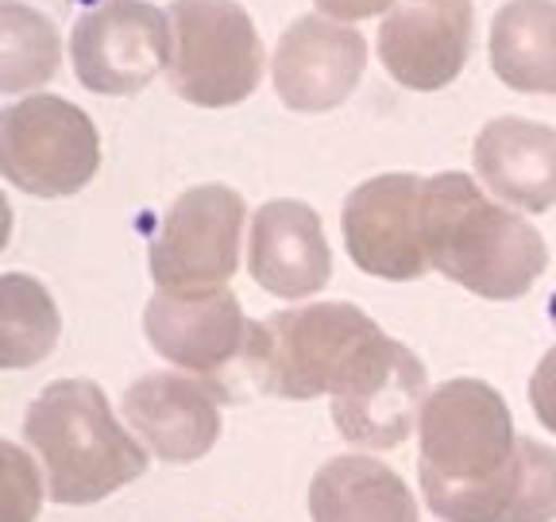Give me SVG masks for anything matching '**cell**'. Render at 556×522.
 Masks as SVG:
<instances>
[{"mask_svg":"<svg viewBox=\"0 0 556 522\" xmlns=\"http://www.w3.org/2000/svg\"><path fill=\"white\" fill-rule=\"evenodd\" d=\"M421 236L429 268L491 302L533 290L548 268L545 236L486 198L464 171H441L421 183Z\"/></svg>","mask_w":556,"mask_h":522,"instance_id":"7a4b0ae2","label":"cell"},{"mask_svg":"<svg viewBox=\"0 0 556 522\" xmlns=\"http://www.w3.org/2000/svg\"><path fill=\"white\" fill-rule=\"evenodd\" d=\"M248 271L275 298H309L329 287L332 252L317 209L294 198H278L255 209Z\"/></svg>","mask_w":556,"mask_h":522,"instance_id":"9a60e30c","label":"cell"},{"mask_svg":"<svg viewBox=\"0 0 556 522\" xmlns=\"http://www.w3.org/2000/svg\"><path fill=\"white\" fill-rule=\"evenodd\" d=\"M255 322H248L240 310V298L232 290L213 295H170L159 290L143 310V333L159 357L174 368L208 380L225 399H232L240 387L243 360L252 345Z\"/></svg>","mask_w":556,"mask_h":522,"instance_id":"ba28073f","label":"cell"},{"mask_svg":"<svg viewBox=\"0 0 556 522\" xmlns=\"http://www.w3.org/2000/svg\"><path fill=\"white\" fill-rule=\"evenodd\" d=\"M170 16L148 0H101L70 32V62L86 89L131 97L170 62Z\"/></svg>","mask_w":556,"mask_h":522,"instance_id":"9c48e42d","label":"cell"},{"mask_svg":"<svg viewBox=\"0 0 556 522\" xmlns=\"http://www.w3.org/2000/svg\"><path fill=\"white\" fill-rule=\"evenodd\" d=\"M62 66V35L24 0H0V94H31Z\"/></svg>","mask_w":556,"mask_h":522,"instance_id":"ffe728a7","label":"cell"},{"mask_svg":"<svg viewBox=\"0 0 556 522\" xmlns=\"http://www.w3.org/2000/svg\"><path fill=\"white\" fill-rule=\"evenodd\" d=\"M313 522H417L406 480L371 457H337L309 484Z\"/></svg>","mask_w":556,"mask_h":522,"instance_id":"e0dca14e","label":"cell"},{"mask_svg":"<svg viewBox=\"0 0 556 522\" xmlns=\"http://www.w3.org/2000/svg\"><path fill=\"white\" fill-rule=\"evenodd\" d=\"M101 171V132L81 104L27 94L0 109V178L31 198H70Z\"/></svg>","mask_w":556,"mask_h":522,"instance_id":"8992f818","label":"cell"},{"mask_svg":"<svg viewBox=\"0 0 556 522\" xmlns=\"http://www.w3.org/2000/svg\"><path fill=\"white\" fill-rule=\"evenodd\" d=\"M24 437L47 472L54 504L86 507L148 472V449L116 422L93 380H54L27 402Z\"/></svg>","mask_w":556,"mask_h":522,"instance_id":"3957f363","label":"cell"},{"mask_svg":"<svg viewBox=\"0 0 556 522\" xmlns=\"http://www.w3.org/2000/svg\"><path fill=\"white\" fill-rule=\"evenodd\" d=\"M476 174L491 194L526 213H545L556 201V128L521 116H498L476 136Z\"/></svg>","mask_w":556,"mask_h":522,"instance_id":"2e32d148","label":"cell"},{"mask_svg":"<svg viewBox=\"0 0 556 522\" xmlns=\"http://www.w3.org/2000/svg\"><path fill=\"white\" fill-rule=\"evenodd\" d=\"M471 27V0H394L379 27V62L399 86L433 94L464 74Z\"/></svg>","mask_w":556,"mask_h":522,"instance_id":"4fadbf2b","label":"cell"},{"mask_svg":"<svg viewBox=\"0 0 556 522\" xmlns=\"http://www.w3.org/2000/svg\"><path fill=\"white\" fill-rule=\"evenodd\" d=\"M426 395V364L402 340L379 333L329 395L332 422L352 445L394 449L417 430Z\"/></svg>","mask_w":556,"mask_h":522,"instance_id":"30bf717a","label":"cell"},{"mask_svg":"<svg viewBox=\"0 0 556 522\" xmlns=\"http://www.w3.org/2000/svg\"><path fill=\"white\" fill-rule=\"evenodd\" d=\"M367 70V39L325 12L298 16L278 35L270 78L278 101L294 113H329L356 94Z\"/></svg>","mask_w":556,"mask_h":522,"instance_id":"7c38bea8","label":"cell"},{"mask_svg":"<svg viewBox=\"0 0 556 522\" xmlns=\"http://www.w3.org/2000/svg\"><path fill=\"white\" fill-rule=\"evenodd\" d=\"M166 82L182 101L228 109L260 89L263 39L236 0H170Z\"/></svg>","mask_w":556,"mask_h":522,"instance_id":"5b68a950","label":"cell"},{"mask_svg":"<svg viewBox=\"0 0 556 522\" xmlns=\"http://www.w3.org/2000/svg\"><path fill=\"white\" fill-rule=\"evenodd\" d=\"M248 206L232 186L205 183L178 194L151 244L148 268L159 290L213 295L240 268V236Z\"/></svg>","mask_w":556,"mask_h":522,"instance_id":"52a82bcc","label":"cell"},{"mask_svg":"<svg viewBox=\"0 0 556 522\" xmlns=\"http://www.w3.org/2000/svg\"><path fill=\"white\" fill-rule=\"evenodd\" d=\"M9 236H12V206H9V198H4V190H0V252H4Z\"/></svg>","mask_w":556,"mask_h":522,"instance_id":"cb8c5ba5","label":"cell"},{"mask_svg":"<svg viewBox=\"0 0 556 522\" xmlns=\"http://www.w3.org/2000/svg\"><path fill=\"white\" fill-rule=\"evenodd\" d=\"M486 51L503 86L556 97V0H506L491 20Z\"/></svg>","mask_w":556,"mask_h":522,"instance_id":"ac0fdd59","label":"cell"},{"mask_svg":"<svg viewBox=\"0 0 556 522\" xmlns=\"http://www.w3.org/2000/svg\"><path fill=\"white\" fill-rule=\"evenodd\" d=\"M417 174H375L344 201V248L359 271L414 283L429 271Z\"/></svg>","mask_w":556,"mask_h":522,"instance_id":"8fae6325","label":"cell"},{"mask_svg":"<svg viewBox=\"0 0 556 522\" xmlns=\"http://www.w3.org/2000/svg\"><path fill=\"white\" fill-rule=\"evenodd\" d=\"M379 325L352 302H313L255 322L240 383L278 399L332 395Z\"/></svg>","mask_w":556,"mask_h":522,"instance_id":"277c9868","label":"cell"},{"mask_svg":"<svg viewBox=\"0 0 556 522\" xmlns=\"http://www.w3.org/2000/svg\"><path fill=\"white\" fill-rule=\"evenodd\" d=\"M220 399L225 395L198 375L151 372L124 391V418L159 461L190 464L217 445Z\"/></svg>","mask_w":556,"mask_h":522,"instance_id":"5bb4252c","label":"cell"},{"mask_svg":"<svg viewBox=\"0 0 556 522\" xmlns=\"http://www.w3.org/2000/svg\"><path fill=\"white\" fill-rule=\"evenodd\" d=\"M313 4H317V9H321L325 16L344 20V24H352V20L379 16V12L391 9L394 0H313Z\"/></svg>","mask_w":556,"mask_h":522,"instance_id":"603a6c76","label":"cell"},{"mask_svg":"<svg viewBox=\"0 0 556 522\" xmlns=\"http://www.w3.org/2000/svg\"><path fill=\"white\" fill-rule=\"evenodd\" d=\"M62 318L51 290L35 275H0V372H20L54 352Z\"/></svg>","mask_w":556,"mask_h":522,"instance_id":"d6986e66","label":"cell"},{"mask_svg":"<svg viewBox=\"0 0 556 522\" xmlns=\"http://www.w3.org/2000/svg\"><path fill=\"white\" fill-rule=\"evenodd\" d=\"M530 402H533V414H538L541 426L556 434V345L541 357L538 372H533Z\"/></svg>","mask_w":556,"mask_h":522,"instance_id":"7402d4cb","label":"cell"},{"mask_svg":"<svg viewBox=\"0 0 556 522\" xmlns=\"http://www.w3.org/2000/svg\"><path fill=\"white\" fill-rule=\"evenodd\" d=\"M43 507V480L20 445L0 437V522H35Z\"/></svg>","mask_w":556,"mask_h":522,"instance_id":"44dd1931","label":"cell"},{"mask_svg":"<svg viewBox=\"0 0 556 522\" xmlns=\"http://www.w3.org/2000/svg\"><path fill=\"white\" fill-rule=\"evenodd\" d=\"M421 492L444 522H553L556 449L514 434L503 395L483 380H448L417 418Z\"/></svg>","mask_w":556,"mask_h":522,"instance_id":"6da1fadb","label":"cell"}]
</instances>
